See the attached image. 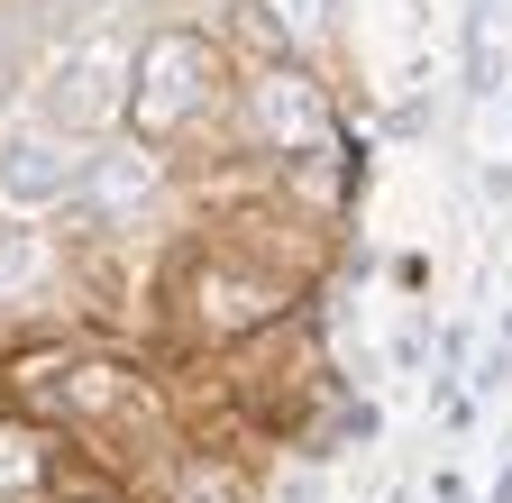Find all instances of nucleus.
<instances>
[{
    "label": "nucleus",
    "instance_id": "nucleus-1",
    "mask_svg": "<svg viewBox=\"0 0 512 503\" xmlns=\"http://www.w3.org/2000/svg\"><path fill=\"white\" fill-rule=\"evenodd\" d=\"M202 92H211V46H202V37H156V46L138 55L128 119H138L147 138H165V129H183V119L202 110Z\"/></svg>",
    "mask_w": 512,
    "mask_h": 503
},
{
    "label": "nucleus",
    "instance_id": "nucleus-2",
    "mask_svg": "<svg viewBox=\"0 0 512 503\" xmlns=\"http://www.w3.org/2000/svg\"><path fill=\"white\" fill-rule=\"evenodd\" d=\"M46 110H55V129H101V119H119L128 110V46L119 37L74 46L55 65V83H46Z\"/></svg>",
    "mask_w": 512,
    "mask_h": 503
},
{
    "label": "nucleus",
    "instance_id": "nucleus-3",
    "mask_svg": "<svg viewBox=\"0 0 512 503\" xmlns=\"http://www.w3.org/2000/svg\"><path fill=\"white\" fill-rule=\"evenodd\" d=\"M256 119H266V138L293 147V156H320V147H330V101L311 92V74H266Z\"/></svg>",
    "mask_w": 512,
    "mask_h": 503
},
{
    "label": "nucleus",
    "instance_id": "nucleus-4",
    "mask_svg": "<svg viewBox=\"0 0 512 503\" xmlns=\"http://www.w3.org/2000/svg\"><path fill=\"white\" fill-rule=\"evenodd\" d=\"M83 183V156L74 147H55V138H19L10 156H0V202H64Z\"/></svg>",
    "mask_w": 512,
    "mask_h": 503
},
{
    "label": "nucleus",
    "instance_id": "nucleus-5",
    "mask_svg": "<svg viewBox=\"0 0 512 503\" xmlns=\"http://www.w3.org/2000/svg\"><path fill=\"white\" fill-rule=\"evenodd\" d=\"M147 183H156V165H147V156H110V165L92 174V202H101V211H128Z\"/></svg>",
    "mask_w": 512,
    "mask_h": 503
},
{
    "label": "nucleus",
    "instance_id": "nucleus-6",
    "mask_svg": "<svg viewBox=\"0 0 512 503\" xmlns=\"http://www.w3.org/2000/svg\"><path fill=\"white\" fill-rule=\"evenodd\" d=\"M46 275V238L37 229H0V293H19Z\"/></svg>",
    "mask_w": 512,
    "mask_h": 503
},
{
    "label": "nucleus",
    "instance_id": "nucleus-7",
    "mask_svg": "<svg viewBox=\"0 0 512 503\" xmlns=\"http://www.w3.org/2000/svg\"><path fill=\"white\" fill-rule=\"evenodd\" d=\"M28 494H37V439L0 430V503H28Z\"/></svg>",
    "mask_w": 512,
    "mask_h": 503
},
{
    "label": "nucleus",
    "instance_id": "nucleus-8",
    "mask_svg": "<svg viewBox=\"0 0 512 503\" xmlns=\"http://www.w3.org/2000/svg\"><path fill=\"white\" fill-rule=\"evenodd\" d=\"M476 92H503V19H494V0H485V19H476Z\"/></svg>",
    "mask_w": 512,
    "mask_h": 503
},
{
    "label": "nucleus",
    "instance_id": "nucleus-9",
    "mask_svg": "<svg viewBox=\"0 0 512 503\" xmlns=\"http://www.w3.org/2000/svg\"><path fill=\"white\" fill-rule=\"evenodd\" d=\"M266 10L284 19V37H302V46L320 37V0H266Z\"/></svg>",
    "mask_w": 512,
    "mask_h": 503
},
{
    "label": "nucleus",
    "instance_id": "nucleus-10",
    "mask_svg": "<svg viewBox=\"0 0 512 503\" xmlns=\"http://www.w3.org/2000/svg\"><path fill=\"white\" fill-rule=\"evenodd\" d=\"M0 101H10V19H0Z\"/></svg>",
    "mask_w": 512,
    "mask_h": 503
}]
</instances>
